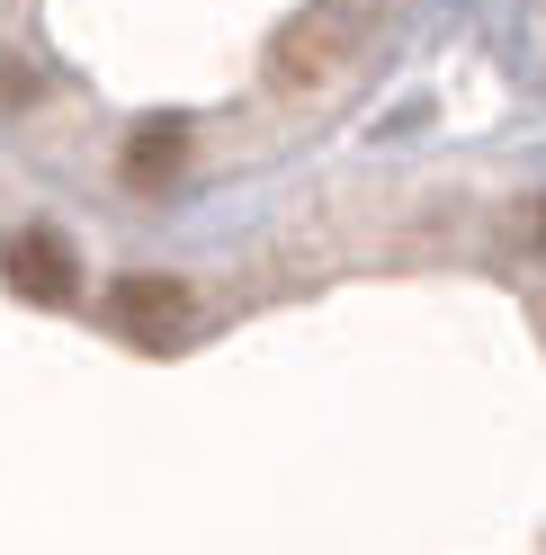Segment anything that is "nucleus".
Segmentation results:
<instances>
[{"label":"nucleus","mask_w":546,"mask_h":555,"mask_svg":"<svg viewBox=\"0 0 546 555\" xmlns=\"http://www.w3.org/2000/svg\"><path fill=\"white\" fill-rule=\"evenodd\" d=\"M350 46H359V10L350 0H323V10H304L287 37H278V81H332L340 63H350Z\"/></svg>","instance_id":"obj_1"},{"label":"nucleus","mask_w":546,"mask_h":555,"mask_svg":"<svg viewBox=\"0 0 546 555\" xmlns=\"http://www.w3.org/2000/svg\"><path fill=\"white\" fill-rule=\"evenodd\" d=\"M10 287H18V296H37V305H63V296L81 287L73 242H63L54 224H27V233L10 242Z\"/></svg>","instance_id":"obj_2"},{"label":"nucleus","mask_w":546,"mask_h":555,"mask_svg":"<svg viewBox=\"0 0 546 555\" xmlns=\"http://www.w3.org/2000/svg\"><path fill=\"white\" fill-rule=\"evenodd\" d=\"M117 332L180 340L188 332V287H180V278H126V287H117Z\"/></svg>","instance_id":"obj_3"},{"label":"nucleus","mask_w":546,"mask_h":555,"mask_svg":"<svg viewBox=\"0 0 546 555\" xmlns=\"http://www.w3.org/2000/svg\"><path fill=\"white\" fill-rule=\"evenodd\" d=\"M180 153H188V126H180V117L144 126V134H134V180H170V170H180Z\"/></svg>","instance_id":"obj_4"}]
</instances>
